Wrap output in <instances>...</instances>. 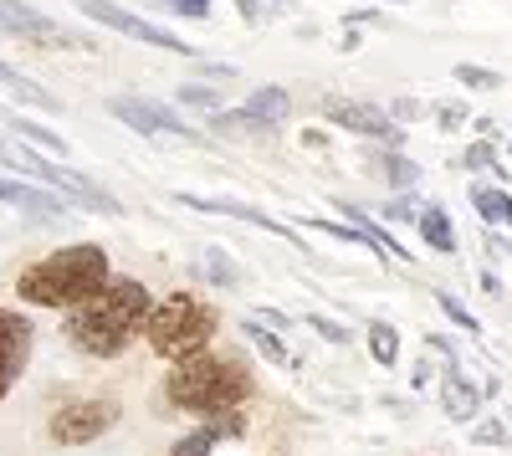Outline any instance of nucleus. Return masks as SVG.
I'll return each mask as SVG.
<instances>
[{
	"label": "nucleus",
	"mask_w": 512,
	"mask_h": 456,
	"mask_svg": "<svg viewBox=\"0 0 512 456\" xmlns=\"http://www.w3.org/2000/svg\"><path fill=\"white\" fill-rule=\"evenodd\" d=\"M149 287L134 277H108L93 298H82L72 308V344L93 359H113L123 354L144 334V318H149Z\"/></svg>",
	"instance_id": "nucleus-1"
},
{
	"label": "nucleus",
	"mask_w": 512,
	"mask_h": 456,
	"mask_svg": "<svg viewBox=\"0 0 512 456\" xmlns=\"http://www.w3.org/2000/svg\"><path fill=\"white\" fill-rule=\"evenodd\" d=\"M164 390H169V400H175L180 410H195V416H226V410L246 405V395H251V369H246V359H236V354L195 349V354L175 359Z\"/></svg>",
	"instance_id": "nucleus-2"
},
{
	"label": "nucleus",
	"mask_w": 512,
	"mask_h": 456,
	"mask_svg": "<svg viewBox=\"0 0 512 456\" xmlns=\"http://www.w3.org/2000/svg\"><path fill=\"white\" fill-rule=\"evenodd\" d=\"M103 282H108V252L93 241H77V246H62V252L41 257L36 267H26L16 293L36 308H77Z\"/></svg>",
	"instance_id": "nucleus-3"
},
{
	"label": "nucleus",
	"mask_w": 512,
	"mask_h": 456,
	"mask_svg": "<svg viewBox=\"0 0 512 456\" xmlns=\"http://www.w3.org/2000/svg\"><path fill=\"white\" fill-rule=\"evenodd\" d=\"M216 328H221V318H216V308H210L205 298L175 293V298H164L159 308H149L144 339H149V349L159 359H185V354H195V349H205L210 339H216Z\"/></svg>",
	"instance_id": "nucleus-4"
},
{
	"label": "nucleus",
	"mask_w": 512,
	"mask_h": 456,
	"mask_svg": "<svg viewBox=\"0 0 512 456\" xmlns=\"http://www.w3.org/2000/svg\"><path fill=\"white\" fill-rule=\"evenodd\" d=\"M0 159L11 164V170H21V175H36V180H47V185H57L67 200H77V205H88V211H103V216H118L123 205L103 190V185H93L88 175H77V170H67V164H47V159H36L31 149H21V144H11V139H0Z\"/></svg>",
	"instance_id": "nucleus-5"
},
{
	"label": "nucleus",
	"mask_w": 512,
	"mask_h": 456,
	"mask_svg": "<svg viewBox=\"0 0 512 456\" xmlns=\"http://www.w3.org/2000/svg\"><path fill=\"white\" fill-rule=\"evenodd\" d=\"M72 6H77L82 16H93L98 26H108V31H123V36L144 41V47H159V52H185V57H195V47H190V41H180L175 31H164V26H154V21L134 16V11H123L118 0H72Z\"/></svg>",
	"instance_id": "nucleus-6"
},
{
	"label": "nucleus",
	"mask_w": 512,
	"mask_h": 456,
	"mask_svg": "<svg viewBox=\"0 0 512 456\" xmlns=\"http://www.w3.org/2000/svg\"><path fill=\"white\" fill-rule=\"evenodd\" d=\"M113 421H118V400H72V405H62L52 416L47 431L62 446H88L103 431H113Z\"/></svg>",
	"instance_id": "nucleus-7"
},
{
	"label": "nucleus",
	"mask_w": 512,
	"mask_h": 456,
	"mask_svg": "<svg viewBox=\"0 0 512 456\" xmlns=\"http://www.w3.org/2000/svg\"><path fill=\"white\" fill-rule=\"evenodd\" d=\"M113 118H123L134 134L144 139H185V144H200V134L190 129V123H180L169 108L149 103V98H113Z\"/></svg>",
	"instance_id": "nucleus-8"
},
{
	"label": "nucleus",
	"mask_w": 512,
	"mask_h": 456,
	"mask_svg": "<svg viewBox=\"0 0 512 456\" xmlns=\"http://www.w3.org/2000/svg\"><path fill=\"white\" fill-rule=\"evenodd\" d=\"M328 123H338V129H349V134H364V139H384V144H395V139H400L395 113H384V108H374V103L328 98Z\"/></svg>",
	"instance_id": "nucleus-9"
},
{
	"label": "nucleus",
	"mask_w": 512,
	"mask_h": 456,
	"mask_svg": "<svg viewBox=\"0 0 512 456\" xmlns=\"http://www.w3.org/2000/svg\"><path fill=\"white\" fill-rule=\"evenodd\" d=\"M26 359H31V323L21 313H0V400L21 380Z\"/></svg>",
	"instance_id": "nucleus-10"
},
{
	"label": "nucleus",
	"mask_w": 512,
	"mask_h": 456,
	"mask_svg": "<svg viewBox=\"0 0 512 456\" xmlns=\"http://www.w3.org/2000/svg\"><path fill=\"white\" fill-rule=\"evenodd\" d=\"M180 205H195V211H205V216H231V221H246V226H256V231H272V236H282V241H297V231H292L287 221L256 211V205H246V200H205V195H185V190H180Z\"/></svg>",
	"instance_id": "nucleus-11"
},
{
	"label": "nucleus",
	"mask_w": 512,
	"mask_h": 456,
	"mask_svg": "<svg viewBox=\"0 0 512 456\" xmlns=\"http://www.w3.org/2000/svg\"><path fill=\"white\" fill-rule=\"evenodd\" d=\"M441 405H446V416L451 421H477V410H482V390L461 375L456 364H446V375H441Z\"/></svg>",
	"instance_id": "nucleus-12"
},
{
	"label": "nucleus",
	"mask_w": 512,
	"mask_h": 456,
	"mask_svg": "<svg viewBox=\"0 0 512 456\" xmlns=\"http://www.w3.org/2000/svg\"><path fill=\"white\" fill-rule=\"evenodd\" d=\"M0 88H6L11 98H21V103H31V108H41V113H57V108H62L47 88H36V82H31L21 67H11L6 57H0Z\"/></svg>",
	"instance_id": "nucleus-13"
},
{
	"label": "nucleus",
	"mask_w": 512,
	"mask_h": 456,
	"mask_svg": "<svg viewBox=\"0 0 512 456\" xmlns=\"http://www.w3.org/2000/svg\"><path fill=\"white\" fill-rule=\"evenodd\" d=\"M415 226H420V236H425V246H431V252H456V226H451V216L441 211V205H431V211H420L415 216Z\"/></svg>",
	"instance_id": "nucleus-14"
},
{
	"label": "nucleus",
	"mask_w": 512,
	"mask_h": 456,
	"mask_svg": "<svg viewBox=\"0 0 512 456\" xmlns=\"http://www.w3.org/2000/svg\"><path fill=\"white\" fill-rule=\"evenodd\" d=\"M472 205H477V216H482V221H492V226H512V195H507V190H487V185H477V190H472Z\"/></svg>",
	"instance_id": "nucleus-15"
},
{
	"label": "nucleus",
	"mask_w": 512,
	"mask_h": 456,
	"mask_svg": "<svg viewBox=\"0 0 512 456\" xmlns=\"http://www.w3.org/2000/svg\"><path fill=\"white\" fill-rule=\"evenodd\" d=\"M369 354L379 364H395L400 359V334H395L390 323H369Z\"/></svg>",
	"instance_id": "nucleus-16"
},
{
	"label": "nucleus",
	"mask_w": 512,
	"mask_h": 456,
	"mask_svg": "<svg viewBox=\"0 0 512 456\" xmlns=\"http://www.w3.org/2000/svg\"><path fill=\"white\" fill-rule=\"evenodd\" d=\"M374 170L390 180V185H410L420 175V164H410L405 154H374Z\"/></svg>",
	"instance_id": "nucleus-17"
},
{
	"label": "nucleus",
	"mask_w": 512,
	"mask_h": 456,
	"mask_svg": "<svg viewBox=\"0 0 512 456\" xmlns=\"http://www.w3.org/2000/svg\"><path fill=\"white\" fill-rule=\"evenodd\" d=\"M241 328H246V339H251L256 349H262V354H267L272 364H292V354L282 349V339H277V334H267V328H262V323H256V318H246Z\"/></svg>",
	"instance_id": "nucleus-18"
},
{
	"label": "nucleus",
	"mask_w": 512,
	"mask_h": 456,
	"mask_svg": "<svg viewBox=\"0 0 512 456\" xmlns=\"http://www.w3.org/2000/svg\"><path fill=\"white\" fill-rule=\"evenodd\" d=\"M164 16H190V21H210V0H149Z\"/></svg>",
	"instance_id": "nucleus-19"
},
{
	"label": "nucleus",
	"mask_w": 512,
	"mask_h": 456,
	"mask_svg": "<svg viewBox=\"0 0 512 456\" xmlns=\"http://www.w3.org/2000/svg\"><path fill=\"white\" fill-rule=\"evenodd\" d=\"M456 82H466V88H477V93L502 88V77H497L492 67H472V62H461V67H456Z\"/></svg>",
	"instance_id": "nucleus-20"
},
{
	"label": "nucleus",
	"mask_w": 512,
	"mask_h": 456,
	"mask_svg": "<svg viewBox=\"0 0 512 456\" xmlns=\"http://www.w3.org/2000/svg\"><path fill=\"white\" fill-rule=\"evenodd\" d=\"M216 426H205V431H190L185 441H175V451H169V456H210V446H216Z\"/></svg>",
	"instance_id": "nucleus-21"
},
{
	"label": "nucleus",
	"mask_w": 512,
	"mask_h": 456,
	"mask_svg": "<svg viewBox=\"0 0 512 456\" xmlns=\"http://www.w3.org/2000/svg\"><path fill=\"white\" fill-rule=\"evenodd\" d=\"M236 11H241L251 26H262V21H272V16L282 11V0H236Z\"/></svg>",
	"instance_id": "nucleus-22"
},
{
	"label": "nucleus",
	"mask_w": 512,
	"mask_h": 456,
	"mask_svg": "<svg viewBox=\"0 0 512 456\" xmlns=\"http://www.w3.org/2000/svg\"><path fill=\"white\" fill-rule=\"evenodd\" d=\"M180 103H190V108H210V113H216V108H221V88H200V82H195V88H180Z\"/></svg>",
	"instance_id": "nucleus-23"
},
{
	"label": "nucleus",
	"mask_w": 512,
	"mask_h": 456,
	"mask_svg": "<svg viewBox=\"0 0 512 456\" xmlns=\"http://www.w3.org/2000/svg\"><path fill=\"white\" fill-rule=\"evenodd\" d=\"M436 303H441V308H446V318H451V323H456V328H466V334H477V318H472V313H466V308H461V303H456V298H451V293H441V298H436Z\"/></svg>",
	"instance_id": "nucleus-24"
},
{
	"label": "nucleus",
	"mask_w": 512,
	"mask_h": 456,
	"mask_svg": "<svg viewBox=\"0 0 512 456\" xmlns=\"http://www.w3.org/2000/svg\"><path fill=\"white\" fill-rule=\"evenodd\" d=\"M205 267H210V277H216V282H236V267L221 252H205Z\"/></svg>",
	"instance_id": "nucleus-25"
},
{
	"label": "nucleus",
	"mask_w": 512,
	"mask_h": 456,
	"mask_svg": "<svg viewBox=\"0 0 512 456\" xmlns=\"http://www.w3.org/2000/svg\"><path fill=\"white\" fill-rule=\"evenodd\" d=\"M308 328H318V334H323L328 344H349V334H344V328H338L333 318H308Z\"/></svg>",
	"instance_id": "nucleus-26"
},
{
	"label": "nucleus",
	"mask_w": 512,
	"mask_h": 456,
	"mask_svg": "<svg viewBox=\"0 0 512 456\" xmlns=\"http://www.w3.org/2000/svg\"><path fill=\"white\" fill-rule=\"evenodd\" d=\"M415 205H420V200H395V205H384V221H390V216H395V221H410V216H420Z\"/></svg>",
	"instance_id": "nucleus-27"
},
{
	"label": "nucleus",
	"mask_w": 512,
	"mask_h": 456,
	"mask_svg": "<svg viewBox=\"0 0 512 456\" xmlns=\"http://www.w3.org/2000/svg\"><path fill=\"white\" fill-rule=\"evenodd\" d=\"M466 164H472V170H487V164H492V149H487V144L466 149Z\"/></svg>",
	"instance_id": "nucleus-28"
},
{
	"label": "nucleus",
	"mask_w": 512,
	"mask_h": 456,
	"mask_svg": "<svg viewBox=\"0 0 512 456\" xmlns=\"http://www.w3.org/2000/svg\"><path fill=\"white\" fill-rule=\"evenodd\" d=\"M477 441H492V446H502V441H507V431H502V426H477Z\"/></svg>",
	"instance_id": "nucleus-29"
},
{
	"label": "nucleus",
	"mask_w": 512,
	"mask_h": 456,
	"mask_svg": "<svg viewBox=\"0 0 512 456\" xmlns=\"http://www.w3.org/2000/svg\"><path fill=\"white\" fill-rule=\"evenodd\" d=\"M21 190H26V185H16V180H0V200H21Z\"/></svg>",
	"instance_id": "nucleus-30"
}]
</instances>
